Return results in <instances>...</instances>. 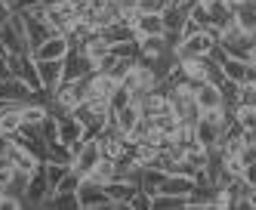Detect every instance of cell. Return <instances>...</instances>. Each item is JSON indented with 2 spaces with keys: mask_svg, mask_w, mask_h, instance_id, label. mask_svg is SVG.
I'll use <instances>...</instances> for the list:
<instances>
[{
  "mask_svg": "<svg viewBox=\"0 0 256 210\" xmlns=\"http://www.w3.org/2000/svg\"><path fill=\"white\" fill-rule=\"evenodd\" d=\"M120 84L133 93V102H136L142 93H148V90H154V87H158V78H154V71H152V65H148V62L133 59V62H130V68H126V74L120 78Z\"/></svg>",
  "mask_w": 256,
  "mask_h": 210,
  "instance_id": "6da1fadb",
  "label": "cell"
},
{
  "mask_svg": "<svg viewBox=\"0 0 256 210\" xmlns=\"http://www.w3.org/2000/svg\"><path fill=\"white\" fill-rule=\"evenodd\" d=\"M74 158H71V170H78L80 176H86L99 161H102V145H99V136H84L80 145L71 148Z\"/></svg>",
  "mask_w": 256,
  "mask_h": 210,
  "instance_id": "7a4b0ae2",
  "label": "cell"
},
{
  "mask_svg": "<svg viewBox=\"0 0 256 210\" xmlns=\"http://www.w3.org/2000/svg\"><path fill=\"white\" fill-rule=\"evenodd\" d=\"M216 47V34H210L207 28H200L188 37H182V41L176 44V59H192V56H210Z\"/></svg>",
  "mask_w": 256,
  "mask_h": 210,
  "instance_id": "3957f363",
  "label": "cell"
},
{
  "mask_svg": "<svg viewBox=\"0 0 256 210\" xmlns=\"http://www.w3.org/2000/svg\"><path fill=\"white\" fill-rule=\"evenodd\" d=\"M219 47H222L228 56H238V59H247V53H250V47H253V34H247L241 25H228V28H222L219 31V41H216Z\"/></svg>",
  "mask_w": 256,
  "mask_h": 210,
  "instance_id": "277c9868",
  "label": "cell"
},
{
  "mask_svg": "<svg viewBox=\"0 0 256 210\" xmlns=\"http://www.w3.org/2000/svg\"><path fill=\"white\" fill-rule=\"evenodd\" d=\"M78 204H80V210H102V207L105 210H118L112 195L105 192V185L90 182V179H80V185H78Z\"/></svg>",
  "mask_w": 256,
  "mask_h": 210,
  "instance_id": "5b68a950",
  "label": "cell"
},
{
  "mask_svg": "<svg viewBox=\"0 0 256 210\" xmlns=\"http://www.w3.org/2000/svg\"><path fill=\"white\" fill-rule=\"evenodd\" d=\"M38 74L44 84V99H50L56 87L65 81V59H38Z\"/></svg>",
  "mask_w": 256,
  "mask_h": 210,
  "instance_id": "8992f818",
  "label": "cell"
},
{
  "mask_svg": "<svg viewBox=\"0 0 256 210\" xmlns=\"http://www.w3.org/2000/svg\"><path fill=\"white\" fill-rule=\"evenodd\" d=\"M50 99H56V102L65 105L68 111H74V108L86 99V78H80V81H62Z\"/></svg>",
  "mask_w": 256,
  "mask_h": 210,
  "instance_id": "52a82bcc",
  "label": "cell"
},
{
  "mask_svg": "<svg viewBox=\"0 0 256 210\" xmlns=\"http://www.w3.org/2000/svg\"><path fill=\"white\" fill-rule=\"evenodd\" d=\"M96 71L93 59L80 50V47H71L68 56H65V81H80V78H90Z\"/></svg>",
  "mask_w": 256,
  "mask_h": 210,
  "instance_id": "ba28073f",
  "label": "cell"
},
{
  "mask_svg": "<svg viewBox=\"0 0 256 210\" xmlns=\"http://www.w3.org/2000/svg\"><path fill=\"white\" fill-rule=\"evenodd\" d=\"M192 84V81H188ZM194 90V102L200 111H213V108H222L226 105V96H222V90H219L216 81H200V84H192Z\"/></svg>",
  "mask_w": 256,
  "mask_h": 210,
  "instance_id": "9c48e42d",
  "label": "cell"
},
{
  "mask_svg": "<svg viewBox=\"0 0 256 210\" xmlns=\"http://www.w3.org/2000/svg\"><path fill=\"white\" fill-rule=\"evenodd\" d=\"M0 96H4V99H12V102H31V99H44V93H34L22 78L10 74V78L0 81ZM44 102H46V99H44Z\"/></svg>",
  "mask_w": 256,
  "mask_h": 210,
  "instance_id": "30bf717a",
  "label": "cell"
},
{
  "mask_svg": "<svg viewBox=\"0 0 256 210\" xmlns=\"http://www.w3.org/2000/svg\"><path fill=\"white\" fill-rule=\"evenodd\" d=\"M167 34L164 28V13H139L136 22H133V37L142 41V37H160Z\"/></svg>",
  "mask_w": 256,
  "mask_h": 210,
  "instance_id": "8fae6325",
  "label": "cell"
},
{
  "mask_svg": "<svg viewBox=\"0 0 256 210\" xmlns=\"http://www.w3.org/2000/svg\"><path fill=\"white\" fill-rule=\"evenodd\" d=\"M120 81H114L112 74H105V71H93L86 78V99H112V93Z\"/></svg>",
  "mask_w": 256,
  "mask_h": 210,
  "instance_id": "7c38bea8",
  "label": "cell"
},
{
  "mask_svg": "<svg viewBox=\"0 0 256 210\" xmlns=\"http://www.w3.org/2000/svg\"><path fill=\"white\" fill-rule=\"evenodd\" d=\"M22 10H25V7H22ZM25 22H28V28H25V41H28V50H31V53H34V47H40L50 34H56L46 19H38V16L25 13Z\"/></svg>",
  "mask_w": 256,
  "mask_h": 210,
  "instance_id": "4fadbf2b",
  "label": "cell"
},
{
  "mask_svg": "<svg viewBox=\"0 0 256 210\" xmlns=\"http://www.w3.org/2000/svg\"><path fill=\"white\" fill-rule=\"evenodd\" d=\"M173 53V47H170V41L167 37H142L139 41V59L142 62H158V59H164V56H170Z\"/></svg>",
  "mask_w": 256,
  "mask_h": 210,
  "instance_id": "5bb4252c",
  "label": "cell"
},
{
  "mask_svg": "<svg viewBox=\"0 0 256 210\" xmlns=\"http://www.w3.org/2000/svg\"><path fill=\"white\" fill-rule=\"evenodd\" d=\"M71 50L65 34H50L40 47H34V59H65Z\"/></svg>",
  "mask_w": 256,
  "mask_h": 210,
  "instance_id": "9a60e30c",
  "label": "cell"
},
{
  "mask_svg": "<svg viewBox=\"0 0 256 210\" xmlns=\"http://www.w3.org/2000/svg\"><path fill=\"white\" fill-rule=\"evenodd\" d=\"M50 192V182H46V173H44V164L31 173L28 179V188H25V207H40V198ZM56 192V188H52Z\"/></svg>",
  "mask_w": 256,
  "mask_h": 210,
  "instance_id": "2e32d148",
  "label": "cell"
},
{
  "mask_svg": "<svg viewBox=\"0 0 256 210\" xmlns=\"http://www.w3.org/2000/svg\"><path fill=\"white\" fill-rule=\"evenodd\" d=\"M105 192L112 195V201H114L118 210H126V207H130V201L136 198L139 185H136V182H126V179H112V182L105 185Z\"/></svg>",
  "mask_w": 256,
  "mask_h": 210,
  "instance_id": "e0dca14e",
  "label": "cell"
},
{
  "mask_svg": "<svg viewBox=\"0 0 256 210\" xmlns=\"http://www.w3.org/2000/svg\"><path fill=\"white\" fill-rule=\"evenodd\" d=\"M142 111H139V102H126L124 108H114V130L124 133V136H130L133 127L139 124Z\"/></svg>",
  "mask_w": 256,
  "mask_h": 210,
  "instance_id": "ac0fdd59",
  "label": "cell"
},
{
  "mask_svg": "<svg viewBox=\"0 0 256 210\" xmlns=\"http://www.w3.org/2000/svg\"><path fill=\"white\" fill-rule=\"evenodd\" d=\"M86 136V130H84V124L74 118V114H68V118H59V142H65V145H80V139Z\"/></svg>",
  "mask_w": 256,
  "mask_h": 210,
  "instance_id": "d6986e66",
  "label": "cell"
},
{
  "mask_svg": "<svg viewBox=\"0 0 256 210\" xmlns=\"http://www.w3.org/2000/svg\"><path fill=\"white\" fill-rule=\"evenodd\" d=\"M207 16H210V22H207V25H213L216 31H222V28L234 25V10L226 4V0H216V4H207Z\"/></svg>",
  "mask_w": 256,
  "mask_h": 210,
  "instance_id": "ffe728a7",
  "label": "cell"
},
{
  "mask_svg": "<svg viewBox=\"0 0 256 210\" xmlns=\"http://www.w3.org/2000/svg\"><path fill=\"white\" fill-rule=\"evenodd\" d=\"M80 50L90 56V59H93V65L102 59V56H108V53H112V41H108V37L102 34V31H96L93 37H86V41L80 44Z\"/></svg>",
  "mask_w": 256,
  "mask_h": 210,
  "instance_id": "44dd1931",
  "label": "cell"
},
{
  "mask_svg": "<svg viewBox=\"0 0 256 210\" xmlns=\"http://www.w3.org/2000/svg\"><path fill=\"white\" fill-rule=\"evenodd\" d=\"M120 16H124V7H120V0H105L102 7H96V28H108V25H114L120 22Z\"/></svg>",
  "mask_w": 256,
  "mask_h": 210,
  "instance_id": "7402d4cb",
  "label": "cell"
},
{
  "mask_svg": "<svg viewBox=\"0 0 256 210\" xmlns=\"http://www.w3.org/2000/svg\"><path fill=\"white\" fill-rule=\"evenodd\" d=\"M16 78H22L34 93H44V84H40V74H38V59H34V53L25 56V62H22V68H19V74H16Z\"/></svg>",
  "mask_w": 256,
  "mask_h": 210,
  "instance_id": "603a6c76",
  "label": "cell"
},
{
  "mask_svg": "<svg viewBox=\"0 0 256 210\" xmlns=\"http://www.w3.org/2000/svg\"><path fill=\"white\" fill-rule=\"evenodd\" d=\"M234 111V124L241 127V133H256V105H244V102H238V105H228Z\"/></svg>",
  "mask_w": 256,
  "mask_h": 210,
  "instance_id": "cb8c5ba5",
  "label": "cell"
},
{
  "mask_svg": "<svg viewBox=\"0 0 256 210\" xmlns=\"http://www.w3.org/2000/svg\"><path fill=\"white\" fill-rule=\"evenodd\" d=\"M179 118H176V111H164V114H154V118H152V127L160 133V136H176V130H179Z\"/></svg>",
  "mask_w": 256,
  "mask_h": 210,
  "instance_id": "d4e9b609",
  "label": "cell"
},
{
  "mask_svg": "<svg viewBox=\"0 0 256 210\" xmlns=\"http://www.w3.org/2000/svg\"><path fill=\"white\" fill-rule=\"evenodd\" d=\"M84 179H90V182H99V185H108L114 179V161L112 158H102L93 170H90V173L84 176Z\"/></svg>",
  "mask_w": 256,
  "mask_h": 210,
  "instance_id": "484cf974",
  "label": "cell"
},
{
  "mask_svg": "<svg viewBox=\"0 0 256 210\" xmlns=\"http://www.w3.org/2000/svg\"><path fill=\"white\" fill-rule=\"evenodd\" d=\"M186 207H188V198L167 195V192L152 195V210H186Z\"/></svg>",
  "mask_w": 256,
  "mask_h": 210,
  "instance_id": "4316f807",
  "label": "cell"
},
{
  "mask_svg": "<svg viewBox=\"0 0 256 210\" xmlns=\"http://www.w3.org/2000/svg\"><path fill=\"white\" fill-rule=\"evenodd\" d=\"M164 170H158V167H142V179H139V188L142 192H148V195H158V188H160V182H164Z\"/></svg>",
  "mask_w": 256,
  "mask_h": 210,
  "instance_id": "83f0119b",
  "label": "cell"
},
{
  "mask_svg": "<svg viewBox=\"0 0 256 210\" xmlns=\"http://www.w3.org/2000/svg\"><path fill=\"white\" fill-rule=\"evenodd\" d=\"M46 114L50 111H46V102L44 99H31V102L22 105V124H40Z\"/></svg>",
  "mask_w": 256,
  "mask_h": 210,
  "instance_id": "f1b7e54d",
  "label": "cell"
},
{
  "mask_svg": "<svg viewBox=\"0 0 256 210\" xmlns=\"http://www.w3.org/2000/svg\"><path fill=\"white\" fill-rule=\"evenodd\" d=\"M234 22L241 25L247 34H256V4H250V0H247L244 7H238L234 10Z\"/></svg>",
  "mask_w": 256,
  "mask_h": 210,
  "instance_id": "f546056e",
  "label": "cell"
},
{
  "mask_svg": "<svg viewBox=\"0 0 256 210\" xmlns=\"http://www.w3.org/2000/svg\"><path fill=\"white\" fill-rule=\"evenodd\" d=\"M112 53L118 56V59H139V41H136V37L114 41V44H112Z\"/></svg>",
  "mask_w": 256,
  "mask_h": 210,
  "instance_id": "4dcf8cb0",
  "label": "cell"
},
{
  "mask_svg": "<svg viewBox=\"0 0 256 210\" xmlns=\"http://www.w3.org/2000/svg\"><path fill=\"white\" fill-rule=\"evenodd\" d=\"M71 158H74V151H71V145H65V142H50V145H46V161L71 164Z\"/></svg>",
  "mask_w": 256,
  "mask_h": 210,
  "instance_id": "1f68e13d",
  "label": "cell"
},
{
  "mask_svg": "<svg viewBox=\"0 0 256 210\" xmlns=\"http://www.w3.org/2000/svg\"><path fill=\"white\" fill-rule=\"evenodd\" d=\"M22 130V108L0 114V133H19Z\"/></svg>",
  "mask_w": 256,
  "mask_h": 210,
  "instance_id": "d6a6232c",
  "label": "cell"
},
{
  "mask_svg": "<svg viewBox=\"0 0 256 210\" xmlns=\"http://www.w3.org/2000/svg\"><path fill=\"white\" fill-rule=\"evenodd\" d=\"M234 207H241V210H256V185H253V182L244 185V192L238 195V204H234Z\"/></svg>",
  "mask_w": 256,
  "mask_h": 210,
  "instance_id": "836d02e7",
  "label": "cell"
},
{
  "mask_svg": "<svg viewBox=\"0 0 256 210\" xmlns=\"http://www.w3.org/2000/svg\"><path fill=\"white\" fill-rule=\"evenodd\" d=\"M108 102H112V108H124L126 102H133V93L126 90L124 84H118V87H114V93H112V99H108Z\"/></svg>",
  "mask_w": 256,
  "mask_h": 210,
  "instance_id": "e575fe53",
  "label": "cell"
},
{
  "mask_svg": "<svg viewBox=\"0 0 256 210\" xmlns=\"http://www.w3.org/2000/svg\"><path fill=\"white\" fill-rule=\"evenodd\" d=\"M25 207V198L16 195V192H4L0 195V210H22Z\"/></svg>",
  "mask_w": 256,
  "mask_h": 210,
  "instance_id": "d590c367",
  "label": "cell"
},
{
  "mask_svg": "<svg viewBox=\"0 0 256 210\" xmlns=\"http://www.w3.org/2000/svg\"><path fill=\"white\" fill-rule=\"evenodd\" d=\"M170 0H139V13H164Z\"/></svg>",
  "mask_w": 256,
  "mask_h": 210,
  "instance_id": "8d00e7d4",
  "label": "cell"
},
{
  "mask_svg": "<svg viewBox=\"0 0 256 210\" xmlns=\"http://www.w3.org/2000/svg\"><path fill=\"white\" fill-rule=\"evenodd\" d=\"M126 210H152V195L139 188V192H136V198L130 201V207H126Z\"/></svg>",
  "mask_w": 256,
  "mask_h": 210,
  "instance_id": "74e56055",
  "label": "cell"
},
{
  "mask_svg": "<svg viewBox=\"0 0 256 210\" xmlns=\"http://www.w3.org/2000/svg\"><path fill=\"white\" fill-rule=\"evenodd\" d=\"M10 16H12V10H10V7L4 4V0H0V25H4V22H6Z\"/></svg>",
  "mask_w": 256,
  "mask_h": 210,
  "instance_id": "f35d334b",
  "label": "cell"
},
{
  "mask_svg": "<svg viewBox=\"0 0 256 210\" xmlns=\"http://www.w3.org/2000/svg\"><path fill=\"white\" fill-rule=\"evenodd\" d=\"M120 7H124V13L126 10H139V0H120Z\"/></svg>",
  "mask_w": 256,
  "mask_h": 210,
  "instance_id": "ab89813d",
  "label": "cell"
},
{
  "mask_svg": "<svg viewBox=\"0 0 256 210\" xmlns=\"http://www.w3.org/2000/svg\"><path fill=\"white\" fill-rule=\"evenodd\" d=\"M247 65L256 68V41H253V47H250V53H247Z\"/></svg>",
  "mask_w": 256,
  "mask_h": 210,
  "instance_id": "60d3db41",
  "label": "cell"
},
{
  "mask_svg": "<svg viewBox=\"0 0 256 210\" xmlns=\"http://www.w3.org/2000/svg\"><path fill=\"white\" fill-rule=\"evenodd\" d=\"M4 4H6L10 10H22V7H25V0H4Z\"/></svg>",
  "mask_w": 256,
  "mask_h": 210,
  "instance_id": "b9f144b4",
  "label": "cell"
},
{
  "mask_svg": "<svg viewBox=\"0 0 256 210\" xmlns=\"http://www.w3.org/2000/svg\"><path fill=\"white\" fill-rule=\"evenodd\" d=\"M170 4H173V7H192L194 0H170Z\"/></svg>",
  "mask_w": 256,
  "mask_h": 210,
  "instance_id": "7bdbcfd3",
  "label": "cell"
},
{
  "mask_svg": "<svg viewBox=\"0 0 256 210\" xmlns=\"http://www.w3.org/2000/svg\"><path fill=\"white\" fill-rule=\"evenodd\" d=\"M226 4H228L232 10H238V7H244V4H247V0H226Z\"/></svg>",
  "mask_w": 256,
  "mask_h": 210,
  "instance_id": "ee69618b",
  "label": "cell"
},
{
  "mask_svg": "<svg viewBox=\"0 0 256 210\" xmlns=\"http://www.w3.org/2000/svg\"><path fill=\"white\" fill-rule=\"evenodd\" d=\"M0 195H4V188H0Z\"/></svg>",
  "mask_w": 256,
  "mask_h": 210,
  "instance_id": "f6af8a7d",
  "label": "cell"
}]
</instances>
